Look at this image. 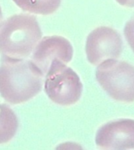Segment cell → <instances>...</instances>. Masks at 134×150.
<instances>
[{
    "label": "cell",
    "instance_id": "cell-1",
    "mask_svg": "<svg viewBox=\"0 0 134 150\" xmlns=\"http://www.w3.org/2000/svg\"><path fill=\"white\" fill-rule=\"evenodd\" d=\"M45 74L31 59L2 56L0 63V96L16 105L28 102L42 90Z\"/></svg>",
    "mask_w": 134,
    "mask_h": 150
},
{
    "label": "cell",
    "instance_id": "cell-2",
    "mask_svg": "<svg viewBox=\"0 0 134 150\" xmlns=\"http://www.w3.org/2000/svg\"><path fill=\"white\" fill-rule=\"evenodd\" d=\"M41 38L42 30L34 16L16 15L0 23V52L2 56L27 58Z\"/></svg>",
    "mask_w": 134,
    "mask_h": 150
},
{
    "label": "cell",
    "instance_id": "cell-3",
    "mask_svg": "<svg viewBox=\"0 0 134 150\" xmlns=\"http://www.w3.org/2000/svg\"><path fill=\"white\" fill-rule=\"evenodd\" d=\"M44 90L52 102L68 106L78 102L82 84L78 75L66 63L53 59L44 77Z\"/></svg>",
    "mask_w": 134,
    "mask_h": 150
},
{
    "label": "cell",
    "instance_id": "cell-4",
    "mask_svg": "<svg viewBox=\"0 0 134 150\" xmlns=\"http://www.w3.org/2000/svg\"><path fill=\"white\" fill-rule=\"evenodd\" d=\"M96 78L110 98L122 103L134 102V67L125 61L109 59L96 68Z\"/></svg>",
    "mask_w": 134,
    "mask_h": 150
},
{
    "label": "cell",
    "instance_id": "cell-5",
    "mask_svg": "<svg viewBox=\"0 0 134 150\" xmlns=\"http://www.w3.org/2000/svg\"><path fill=\"white\" fill-rule=\"evenodd\" d=\"M122 52L119 33L109 27H100L89 33L86 42L87 59L93 65H99L106 59H118Z\"/></svg>",
    "mask_w": 134,
    "mask_h": 150
},
{
    "label": "cell",
    "instance_id": "cell-6",
    "mask_svg": "<svg viewBox=\"0 0 134 150\" xmlns=\"http://www.w3.org/2000/svg\"><path fill=\"white\" fill-rule=\"evenodd\" d=\"M73 57V47L65 38L57 35L42 38L31 53V60L44 74L52 61L59 59L68 64Z\"/></svg>",
    "mask_w": 134,
    "mask_h": 150
},
{
    "label": "cell",
    "instance_id": "cell-7",
    "mask_svg": "<svg viewBox=\"0 0 134 150\" xmlns=\"http://www.w3.org/2000/svg\"><path fill=\"white\" fill-rule=\"evenodd\" d=\"M95 142L103 149H133L134 120L120 119L107 123L97 131Z\"/></svg>",
    "mask_w": 134,
    "mask_h": 150
},
{
    "label": "cell",
    "instance_id": "cell-8",
    "mask_svg": "<svg viewBox=\"0 0 134 150\" xmlns=\"http://www.w3.org/2000/svg\"><path fill=\"white\" fill-rule=\"evenodd\" d=\"M17 117L11 108L0 103V145L12 140L18 129Z\"/></svg>",
    "mask_w": 134,
    "mask_h": 150
},
{
    "label": "cell",
    "instance_id": "cell-9",
    "mask_svg": "<svg viewBox=\"0 0 134 150\" xmlns=\"http://www.w3.org/2000/svg\"><path fill=\"white\" fill-rule=\"evenodd\" d=\"M124 35L128 44L134 52V16L127 21L124 28Z\"/></svg>",
    "mask_w": 134,
    "mask_h": 150
},
{
    "label": "cell",
    "instance_id": "cell-10",
    "mask_svg": "<svg viewBox=\"0 0 134 150\" xmlns=\"http://www.w3.org/2000/svg\"><path fill=\"white\" fill-rule=\"evenodd\" d=\"M116 2L122 6L133 8L134 7V0H115Z\"/></svg>",
    "mask_w": 134,
    "mask_h": 150
},
{
    "label": "cell",
    "instance_id": "cell-11",
    "mask_svg": "<svg viewBox=\"0 0 134 150\" xmlns=\"http://www.w3.org/2000/svg\"><path fill=\"white\" fill-rule=\"evenodd\" d=\"M2 21V13H1V10H0V22Z\"/></svg>",
    "mask_w": 134,
    "mask_h": 150
}]
</instances>
